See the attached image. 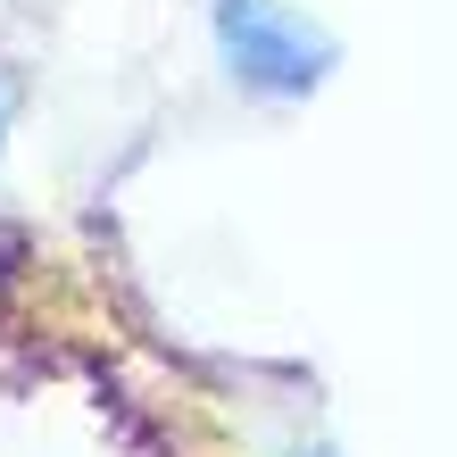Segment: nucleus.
<instances>
[{"mask_svg": "<svg viewBox=\"0 0 457 457\" xmlns=\"http://www.w3.org/2000/svg\"><path fill=\"white\" fill-rule=\"evenodd\" d=\"M217 50H225V67L241 84L266 92V100H300L333 67V34H316L283 0H217Z\"/></svg>", "mask_w": 457, "mask_h": 457, "instance_id": "obj_1", "label": "nucleus"}]
</instances>
